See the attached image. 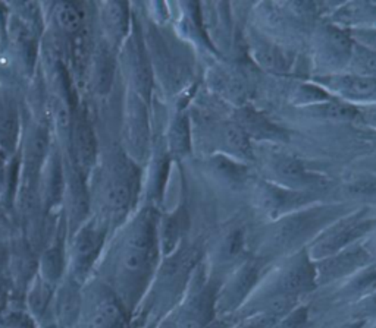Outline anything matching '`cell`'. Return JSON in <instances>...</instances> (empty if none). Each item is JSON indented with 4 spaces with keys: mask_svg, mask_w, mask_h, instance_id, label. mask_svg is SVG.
<instances>
[{
    "mask_svg": "<svg viewBox=\"0 0 376 328\" xmlns=\"http://www.w3.org/2000/svg\"><path fill=\"white\" fill-rule=\"evenodd\" d=\"M138 189V175L127 157H114L97 172L94 182V199L100 205V219L119 221L133 207Z\"/></svg>",
    "mask_w": 376,
    "mask_h": 328,
    "instance_id": "6da1fadb",
    "label": "cell"
},
{
    "mask_svg": "<svg viewBox=\"0 0 376 328\" xmlns=\"http://www.w3.org/2000/svg\"><path fill=\"white\" fill-rule=\"evenodd\" d=\"M155 223L151 212L146 210L137 217L130 231L125 233L118 252L119 276L125 281L130 279H143L150 270L155 255Z\"/></svg>",
    "mask_w": 376,
    "mask_h": 328,
    "instance_id": "7a4b0ae2",
    "label": "cell"
},
{
    "mask_svg": "<svg viewBox=\"0 0 376 328\" xmlns=\"http://www.w3.org/2000/svg\"><path fill=\"white\" fill-rule=\"evenodd\" d=\"M62 154L86 179L97 164V139L86 111L74 110L68 147Z\"/></svg>",
    "mask_w": 376,
    "mask_h": 328,
    "instance_id": "3957f363",
    "label": "cell"
},
{
    "mask_svg": "<svg viewBox=\"0 0 376 328\" xmlns=\"http://www.w3.org/2000/svg\"><path fill=\"white\" fill-rule=\"evenodd\" d=\"M353 40L337 25H322L313 37L315 58L326 74H338L350 61Z\"/></svg>",
    "mask_w": 376,
    "mask_h": 328,
    "instance_id": "277c9868",
    "label": "cell"
},
{
    "mask_svg": "<svg viewBox=\"0 0 376 328\" xmlns=\"http://www.w3.org/2000/svg\"><path fill=\"white\" fill-rule=\"evenodd\" d=\"M24 125L22 91L0 82V150L13 157L18 153Z\"/></svg>",
    "mask_w": 376,
    "mask_h": 328,
    "instance_id": "5b68a950",
    "label": "cell"
},
{
    "mask_svg": "<svg viewBox=\"0 0 376 328\" xmlns=\"http://www.w3.org/2000/svg\"><path fill=\"white\" fill-rule=\"evenodd\" d=\"M317 87L326 94L338 95L347 102H373L375 78L357 77L348 72L319 75L315 78Z\"/></svg>",
    "mask_w": 376,
    "mask_h": 328,
    "instance_id": "8992f818",
    "label": "cell"
},
{
    "mask_svg": "<svg viewBox=\"0 0 376 328\" xmlns=\"http://www.w3.org/2000/svg\"><path fill=\"white\" fill-rule=\"evenodd\" d=\"M263 166L266 172L280 183V187L287 189L299 191L310 185L313 179L296 157L281 151L271 150L268 154H264Z\"/></svg>",
    "mask_w": 376,
    "mask_h": 328,
    "instance_id": "52a82bcc",
    "label": "cell"
},
{
    "mask_svg": "<svg viewBox=\"0 0 376 328\" xmlns=\"http://www.w3.org/2000/svg\"><path fill=\"white\" fill-rule=\"evenodd\" d=\"M125 142L128 144L131 154L143 155L147 151L149 146V125L146 107L143 104V98L135 93H131L130 102L127 104V115H125Z\"/></svg>",
    "mask_w": 376,
    "mask_h": 328,
    "instance_id": "ba28073f",
    "label": "cell"
},
{
    "mask_svg": "<svg viewBox=\"0 0 376 328\" xmlns=\"http://www.w3.org/2000/svg\"><path fill=\"white\" fill-rule=\"evenodd\" d=\"M50 24L52 36L63 45V38L71 41L77 34L84 30V13L77 3L73 2H57L50 8Z\"/></svg>",
    "mask_w": 376,
    "mask_h": 328,
    "instance_id": "9c48e42d",
    "label": "cell"
},
{
    "mask_svg": "<svg viewBox=\"0 0 376 328\" xmlns=\"http://www.w3.org/2000/svg\"><path fill=\"white\" fill-rule=\"evenodd\" d=\"M99 18L107 46H121L130 33L128 5L122 2L100 3Z\"/></svg>",
    "mask_w": 376,
    "mask_h": 328,
    "instance_id": "30bf717a",
    "label": "cell"
},
{
    "mask_svg": "<svg viewBox=\"0 0 376 328\" xmlns=\"http://www.w3.org/2000/svg\"><path fill=\"white\" fill-rule=\"evenodd\" d=\"M106 226L107 224L100 217H96L90 221H86L80 227V232L74 244L78 271H87L89 265L93 263L97 251H99L103 244Z\"/></svg>",
    "mask_w": 376,
    "mask_h": 328,
    "instance_id": "8fae6325",
    "label": "cell"
},
{
    "mask_svg": "<svg viewBox=\"0 0 376 328\" xmlns=\"http://www.w3.org/2000/svg\"><path fill=\"white\" fill-rule=\"evenodd\" d=\"M215 142L219 144L220 153L231 157V159H239L244 162H250L255 159V150L252 141L247 134L241 130V126L236 122H224L216 127Z\"/></svg>",
    "mask_w": 376,
    "mask_h": 328,
    "instance_id": "7c38bea8",
    "label": "cell"
},
{
    "mask_svg": "<svg viewBox=\"0 0 376 328\" xmlns=\"http://www.w3.org/2000/svg\"><path fill=\"white\" fill-rule=\"evenodd\" d=\"M122 59L127 74L131 78L134 93L140 98H147L151 87V74L146 54L137 40H130L127 42L122 53Z\"/></svg>",
    "mask_w": 376,
    "mask_h": 328,
    "instance_id": "4fadbf2b",
    "label": "cell"
},
{
    "mask_svg": "<svg viewBox=\"0 0 376 328\" xmlns=\"http://www.w3.org/2000/svg\"><path fill=\"white\" fill-rule=\"evenodd\" d=\"M255 199L256 203L268 212H276L281 210H287L294 204L300 203L303 196L299 191H292L280 187L275 183H259L255 188Z\"/></svg>",
    "mask_w": 376,
    "mask_h": 328,
    "instance_id": "5bb4252c",
    "label": "cell"
},
{
    "mask_svg": "<svg viewBox=\"0 0 376 328\" xmlns=\"http://www.w3.org/2000/svg\"><path fill=\"white\" fill-rule=\"evenodd\" d=\"M212 84L216 91L222 93V95H225L232 102L244 100L248 93V79L236 69H218Z\"/></svg>",
    "mask_w": 376,
    "mask_h": 328,
    "instance_id": "9a60e30c",
    "label": "cell"
},
{
    "mask_svg": "<svg viewBox=\"0 0 376 328\" xmlns=\"http://www.w3.org/2000/svg\"><path fill=\"white\" fill-rule=\"evenodd\" d=\"M368 223L369 221L357 220V219L340 223L338 226L333 227L332 232L328 236H325L322 240H320L319 245H316V251L320 249L324 253H328V252L331 253L333 251H338L345 244H348L352 239L359 236L360 232H363Z\"/></svg>",
    "mask_w": 376,
    "mask_h": 328,
    "instance_id": "2e32d148",
    "label": "cell"
},
{
    "mask_svg": "<svg viewBox=\"0 0 376 328\" xmlns=\"http://www.w3.org/2000/svg\"><path fill=\"white\" fill-rule=\"evenodd\" d=\"M211 170L218 180L231 188H241L248 176V172L241 163H236L227 155L213 157L211 160Z\"/></svg>",
    "mask_w": 376,
    "mask_h": 328,
    "instance_id": "e0dca14e",
    "label": "cell"
},
{
    "mask_svg": "<svg viewBox=\"0 0 376 328\" xmlns=\"http://www.w3.org/2000/svg\"><path fill=\"white\" fill-rule=\"evenodd\" d=\"M103 46H97L96 52L93 53V69H91V78L96 91L99 94H105L109 91L110 85H112L114 77V62L110 52Z\"/></svg>",
    "mask_w": 376,
    "mask_h": 328,
    "instance_id": "ac0fdd59",
    "label": "cell"
},
{
    "mask_svg": "<svg viewBox=\"0 0 376 328\" xmlns=\"http://www.w3.org/2000/svg\"><path fill=\"white\" fill-rule=\"evenodd\" d=\"M240 122H236L241 130L247 134V136H253L256 139H266V141H275L281 138L283 134L278 131L271 122H268L263 116L257 115L256 111L252 110H243L240 115Z\"/></svg>",
    "mask_w": 376,
    "mask_h": 328,
    "instance_id": "d6986e66",
    "label": "cell"
},
{
    "mask_svg": "<svg viewBox=\"0 0 376 328\" xmlns=\"http://www.w3.org/2000/svg\"><path fill=\"white\" fill-rule=\"evenodd\" d=\"M313 281L312 268L306 261H297L291 265L281 279V288L285 292L284 295H294L304 289H308Z\"/></svg>",
    "mask_w": 376,
    "mask_h": 328,
    "instance_id": "ffe728a7",
    "label": "cell"
},
{
    "mask_svg": "<svg viewBox=\"0 0 376 328\" xmlns=\"http://www.w3.org/2000/svg\"><path fill=\"white\" fill-rule=\"evenodd\" d=\"M375 50L365 47L363 45H359V42L353 41L352 47V54L350 61H348L347 68L350 69V72L357 77H365V78H373L375 75Z\"/></svg>",
    "mask_w": 376,
    "mask_h": 328,
    "instance_id": "44dd1931",
    "label": "cell"
},
{
    "mask_svg": "<svg viewBox=\"0 0 376 328\" xmlns=\"http://www.w3.org/2000/svg\"><path fill=\"white\" fill-rule=\"evenodd\" d=\"M170 144L175 154H184L190 144V127L186 116H178L171 126Z\"/></svg>",
    "mask_w": 376,
    "mask_h": 328,
    "instance_id": "7402d4cb",
    "label": "cell"
},
{
    "mask_svg": "<svg viewBox=\"0 0 376 328\" xmlns=\"http://www.w3.org/2000/svg\"><path fill=\"white\" fill-rule=\"evenodd\" d=\"M366 17L373 19V9H369V3H347L336 13V21L357 25Z\"/></svg>",
    "mask_w": 376,
    "mask_h": 328,
    "instance_id": "603a6c76",
    "label": "cell"
},
{
    "mask_svg": "<svg viewBox=\"0 0 376 328\" xmlns=\"http://www.w3.org/2000/svg\"><path fill=\"white\" fill-rule=\"evenodd\" d=\"M5 18H6V9L5 5L0 3V49L3 47L5 42Z\"/></svg>",
    "mask_w": 376,
    "mask_h": 328,
    "instance_id": "cb8c5ba5",
    "label": "cell"
},
{
    "mask_svg": "<svg viewBox=\"0 0 376 328\" xmlns=\"http://www.w3.org/2000/svg\"><path fill=\"white\" fill-rule=\"evenodd\" d=\"M5 258H6V252L2 247H0V267H2V264L5 263Z\"/></svg>",
    "mask_w": 376,
    "mask_h": 328,
    "instance_id": "d4e9b609",
    "label": "cell"
}]
</instances>
